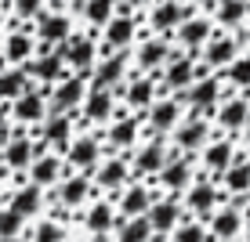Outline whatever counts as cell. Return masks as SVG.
<instances>
[{
    "label": "cell",
    "mask_w": 250,
    "mask_h": 242,
    "mask_svg": "<svg viewBox=\"0 0 250 242\" xmlns=\"http://www.w3.org/2000/svg\"><path fill=\"white\" fill-rule=\"evenodd\" d=\"M44 141L58 149V155H65V149L73 145V119L65 112H51V119L44 123Z\"/></svg>",
    "instance_id": "29"
},
{
    "label": "cell",
    "mask_w": 250,
    "mask_h": 242,
    "mask_svg": "<svg viewBox=\"0 0 250 242\" xmlns=\"http://www.w3.org/2000/svg\"><path fill=\"white\" fill-rule=\"evenodd\" d=\"M210 37H214V19H207V15H192V19H185L174 29V40L188 51V55H200Z\"/></svg>",
    "instance_id": "7"
},
{
    "label": "cell",
    "mask_w": 250,
    "mask_h": 242,
    "mask_svg": "<svg viewBox=\"0 0 250 242\" xmlns=\"http://www.w3.org/2000/svg\"><path fill=\"white\" fill-rule=\"evenodd\" d=\"M87 76L80 73H65L62 80L51 87V112H69V109H80L83 98H87Z\"/></svg>",
    "instance_id": "3"
},
{
    "label": "cell",
    "mask_w": 250,
    "mask_h": 242,
    "mask_svg": "<svg viewBox=\"0 0 250 242\" xmlns=\"http://www.w3.org/2000/svg\"><path fill=\"white\" fill-rule=\"evenodd\" d=\"M214 119H218V127H221L225 134L243 130L247 119H250V101H247V98H232V94H229V98L218 105V116H214Z\"/></svg>",
    "instance_id": "20"
},
{
    "label": "cell",
    "mask_w": 250,
    "mask_h": 242,
    "mask_svg": "<svg viewBox=\"0 0 250 242\" xmlns=\"http://www.w3.org/2000/svg\"><path fill=\"white\" fill-rule=\"evenodd\" d=\"M0 242H22V239H0Z\"/></svg>",
    "instance_id": "48"
},
{
    "label": "cell",
    "mask_w": 250,
    "mask_h": 242,
    "mask_svg": "<svg viewBox=\"0 0 250 242\" xmlns=\"http://www.w3.org/2000/svg\"><path fill=\"white\" fill-rule=\"evenodd\" d=\"M91 188H94L91 174L62 177V181H58V203H62L65 210H73V206H83V203H87V195H91Z\"/></svg>",
    "instance_id": "23"
},
{
    "label": "cell",
    "mask_w": 250,
    "mask_h": 242,
    "mask_svg": "<svg viewBox=\"0 0 250 242\" xmlns=\"http://www.w3.org/2000/svg\"><path fill=\"white\" fill-rule=\"evenodd\" d=\"M182 101L178 98H156L149 109L142 112L145 119H149V130L152 134H174V127L182 123Z\"/></svg>",
    "instance_id": "6"
},
{
    "label": "cell",
    "mask_w": 250,
    "mask_h": 242,
    "mask_svg": "<svg viewBox=\"0 0 250 242\" xmlns=\"http://www.w3.org/2000/svg\"><path fill=\"white\" fill-rule=\"evenodd\" d=\"M221 177H225V188H229V192L247 195V192H250V159H236Z\"/></svg>",
    "instance_id": "38"
},
{
    "label": "cell",
    "mask_w": 250,
    "mask_h": 242,
    "mask_svg": "<svg viewBox=\"0 0 250 242\" xmlns=\"http://www.w3.org/2000/svg\"><path fill=\"white\" fill-rule=\"evenodd\" d=\"M127 80V62H124V51L116 55H102V62L94 65V80L91 87H113V83Z\"/></svg>",
    "instance_id": "28"
},
{
    "label": "cell",
    "mask_w": 250,
    "mask_h": 242,
    "mask_svg": "<svg viewBox=\"0 0 250 242\" xmlns=\"http://www.w3.org/2000/svg\"><path fill=\"white\" fill-rule=\"evenodd\" d=\"M11 4H15V19H19V22H33L40 11H47V7H44L47 0H11Z\"/></svg>",
    "instance_id": "42"
},
{
    "label": "cell",
    "mask_w": 250,
    "mask_h": 242,
    "mask_svg": "<svg viewBox=\"0 0 250 242\" xmlns=\"http://www.w3.org/2000/svg\"><path fill=\"white\" fill-rule=\"evenodd\" d=\"M152 224L149 217H124L113 231V242H152Z\"/></svg>",
    "instance_id": "32"
},
{
    "label": "cell",
    "mask_w": 250,
    "mask_h": 242,
    "mask_svg": "<svg viewBox=\"0 0 250 242\" xmlns=\"http://www.w3.org/2000/svg\"><path fill=\"white\" fill-rule=\"evenodd\" d=\"M192 15H196L192 4H182V0H156L149 22H152V29H156V33H170V29H178L185 19H192Z\"/></svg>",
    "instance_id": "11"
},
{
    "label": "cell",
    "mask_w": 250,
    "mask_h": 242,
    "mask_svg": "<svg viewBox=\"0 0 250 242\" xmlns=\"http://www.w3.org/2000/svg\"><path fill=\"white\" fill-rule=\"evenodd\" d=\"M152 199H156V192H149L145 185H131V188H124V192L116 195V206H120L124 217H145Z\"/></svg>",
    "instance_id": "26"
},
{
    "label": "cell",
    "mask_w": 250,
    "mask_h": 242,
    "mask_svg": "<svg viewBox=\"0 0 250 242\" xmlns=\"http://www.w3.org/2000/svg\"><path fill=\"white\" fill-rule=\"evenodd\" d=\"M170 242H210V228H207L200 217L178 221V228L170 231Z\"/></svg>",
    "instance_id": "36"
},
{
    "label": "cell",
    "mask_w": 250,
    "mask_h": 242,
    "mask_svg": "<svg viewBox=\"0 0 250 242\" xmlns=\"http://www.w3.org/2000/svg\"><path fill=\"white\" fill-rule=\"evenodd\" d=\"M185 203H188V210H192V217H210L214 213V206L221 203V192L214 185H207V181H196V185H188V195H185Z\"/></svg>",
    "instance_id": "25"
},
{
    "label": "cell",
    "mask_w": 250,
    "mask_h": 242,
    "mask_svg": "<svg viewBox=\"0 0 250 242\" xmlns=\"http://www.w3.org/2000/svg\"><path fill=\"white\" fill-rule=\"evenodd\" d=\"M247 15H250V0H218V4H214V22L229 25V29H236L239 22H247Z\"/></svg>",
    "instance_id": "33"
},
{
    "label": "cell",
    "mask_w": 250,
    "mask_h": 242,
    "mask_svg": "<svg viewBox=\"0 0 250 242\" xmlns=\"http://www.w3.org/2000/svg\"><path fill=\"white\" fill-rule=\"evenodd\" d=\"M127 177H131V167H127L124 159H105V163H98L94 174H91L94 188H98V192H109V199H116L120 192H124Z\"/></svg>",
    "instance_id": "9"
},
{
    "label": "cell",
    "mask_w": 250,
    "mask_h": 242,
    "mask_svg": "<svg viewBox=\"0 0 250 242\" xmlns=\"http://www.w3.org/2000/svg\"><path fill=\"white\" fill-rule=\"evenodd\" d=\"M138 40V15H113L102 29V55H116V51H127Z\"/></svg>",
    "instance_id": "2"
},
{
    "label": "cell",
    "mask_w": 250,
    "mask_h": 242,
    "mask_svg": "<svg viewBox=\"0 0 250 242\" xmlns=\"http://www.w3.org/2000/svg\"><path fill=\"white\" fill-rule=\"evenodd\" d=\"M33 83H29V73H25V69H7V73H0V98H19V94H25L29 91Z\"/></svg>",
    "instance_id": "35"
},
{
    "label": "cell",
    "mask_w": 250,
    "mask_h": 242,
    "mask_svg": "<svg viewBox=\"0 0 250 242\" xmlns=\"http://www.w3.org/2000/svg\"><path fill=\"white\" fill-rule=\"evenodd\" d=\"M116 4L120 0H83V19H87V25L105 29V22L116 15Z\"/></svg>",
    "instance_id": "37"
},
{
    "label": "cell",
    "mask_w": 250,
    "mask_h": 242,
    "mask_svg": "<svg viewBox=\"0 0 250 242\" xmlns=\"http://www.w3.org/2000/svg\"><path fill=\"white\" fill-rule=\"evenodd\" d=\"M156 76L152 73H138V76H127L124 83H120V94H124V101L131 105L134 112H145L156 101Z\"/></svg>",
    "instance_id": "5"
},
{
    "label": "cell",
    "mask_w": 250,
    "mask_h": 242,
    "mask_svg": "<svg viewBox=\"0 0 250 242\" xmlns=\"http://www.w3.org/2000/svg\"><path fill=\"white\" fill-rule=\"evenodd\" d=\"M243 224H247L243 213H239L236 206H225V210H218L210 217V235L218 242H229V239H236L239 231H243Z\"/></svg>",
    "instance_id": "31"
},
{
    "label": "cell",
    "mask_w": 250,
    "mask_h": 242,
    "mask_svg": "<svg viewBox=\"0 0 250 242\" xmlns=\"http://www.w3.org/2000/svg\"><path fill=\"white\" fill-rule=\"evenodd\" d=\"M207 137H210V123L192 112L188 119H182V123L174 127V149H182V152H203Z\"/></svg>",
    "instance_id": "10"
},
{
    "label": "cell",
    "mask_w": 250,
    "mask_h": 242,
    "mask_svg": "<svg viewBox=\"0 0 250 242\" xmlns=\"http://www.w3.org/2000/svg\"><path fill=\"white\" fill-rule=\"evenodd\" d=\"M65 239V231H62V224L58 221H40L37 228H33V235H29V242H62Z\"/></svg>",
    "instance_id": "41"
},
{
    "label": "cell",
    "mask_w": 250,
    "mask_h": 242,
    "mask_svg": "<svg viewBox=\"0 0 250 242\" xmlns=\"http://www.w3.org/2000/svg\"><path fill=\"white\" fill-rule=\"evenodd\" d=\"M203 65L207 69H229L232 65V58L239 55V40L236 37H210L203 44Z\"/></svg>",
    "instance_id": "18"
},
{
    "label": "cell",
    "mask_w": 250,
    "mask_h": 242,
    "mask_svg": "<svg viewBox=\"0 0 250 242\" xmlns=\"http://www.w3.org/2000/svg\"><path fill=\"white\" fill-rule=\"evenodd\" d=\"M33 55H37V37H33L29 29H15V33H7V40H4V62L25 65Z\"/></svg>",
    "instance_id": "27"
},
{
    "label": "cell",
    "mask_w": 250,
    "mask_h": 242,
    "mask_svg": "<svg viewBox=\"0 0 250 242\" xmlns=\"http://www.w3.org/2000/svg\"><path fill=\"white\" fill-rule=\"evenodd\" d=\"M124 4H127V11H142V7H149L152 0H124Z\"/></svg>",
    "instance_id": "44"
},
{
    "label": "cell",
    "mask_w": 250,
    "mask_h": 242,
    "mask_svg": "<svg viewBox=\"0 0 250 242\" xmlns=\"http://www.w3.org/2000/svg\"><path fill=\"white\" fill-rule=\"evenodd\" d=\"M167 58H170V44L163 37H149V40H142L134 51V62L142 73H152V69H160V65H167Z\"/></svg>",
    "instance_id": "24"
},
{
    "label": "cell",
    "mask_w": 250,
    "mask_h": 242,
    "mask_svg": "<svg viewBox=\"0 0 250 242\" xmlns=\"http://www.w3.org/2000/svg\"><path fill=\"white\" fill-rule=\"evenodd\" d=\"M116 203L113 199H94L87 206V213H83V228L91 231V235H109V231H116Z\"/></svg>",
    "instance_id": "15"
},
{
    "label": "cell",
    "mask_w": 250,
    "mask_h": 242,
    "mask_svg": "<svg viewBox=\"0 0 250 242\" xmlns=\"http://www.w3.org/2000/svg\"><path fill=\"white\" fill-rule=\"evenodd\" d=\"M167 159H170V149H167V141H163V134H156L149 145L138 149L134 170H138V174H160V170L167 167Z\"/></svg>",
    "instance_id": "17"
},
{
    "label": "cell",
    "mask_w": 250,
    "mask_h": 242,
    "mask_svg": "<svg viewBox=\"0 0 250 242\" xmlns=\"http://www.w3.org/2000/svg\"><path fill=\"white\" fill-rule=\"evenodd\" d=\"M73 4H83V0H73Z\"/></svg>",
    "instance_id": "50"
},
{
    "label": "cell",
    "mask_w": 250,
    "mask_h": 242,
    "mask_svg": "<svg viewBox=\"0 0 250 242\" xmlns=\"http://www.w3.org/2000/svg\"><path fill=\"white\" fill-rule=\"evenodd\" d=\"M192 4H200V7H214L218 0H192Z\"/></svg>",
    "instance_id": "46"
},
{
    "label": "cell",
    "mask_w": 250,
    "mask_h": 242,
    "mask_svg": "<svg viewBox=\"0 0 250 242\" xmlns=\"http://www.w3.org/2000/svg\"><path fill=\"white\" fill-rule=\"evenodd\" d=\"M243 235H247V242H250V210H247V224H243Z\"/></svg>",
    "instance_id": "45"
},
{
    "label": "cell",
    "mask_w": 250,
    "mask_h": 242,
    "mask_svg": "<svg viewBox=\"0 0 250 242\" xmlns=\"http://www.w3.org/2000/svg\"><path fill=\"white\" fill-rule=\"evenodd\" d=\"M44 112H47V94H44V87H29L25 94H19L15 105H11V116L19 119V123H29V127L44 123Z\"/></svg>",
    "instance_id": "12"
},
{
    "label": "cell",
    "mask_w": 250,
    "mask_h": 242,
    "mask_svg": "<svg viewBox=\"0 0 250 242\" xmlns=\"http://www.w3.org/2000/svg\"><path fill=\"white\" fill-rule=\"evenodd\" d=\"M80 116H83V123H105V119H113L116 116L113 91L109 87H91L87 98H83V105H80Z\"/></svg>",
    "instance_id": "13"
},
{
    "label": "cell",
    "mask_w": 250,
    "mask_h": 242,
    "mask_svg": "<svg viewBox=\"0 0 250 242\" xmlns=\"http://www.w3.org/2000/svg\"><path fill=\"white\" fill-rule=\"evenodd\" d=\"M33 29H37V40L40 44H62V40L73 37V19H69L65 11H40L37 19H33Z\"/></svg>",
    "instance_id": "4"
},
{
    "label": "cell",
    "mask_w": 250,
    "mask_h": 242,
    "mask_svg": "<svg viewBox=\"0 0 250 242\" xmlns=\"http://www.w3.org/2000/svg\"><path fill=\"white\" fill-rule=\"evenodd\" d=\"M55 51L65 58V65L80 76H94V62H98V44L87 37V33H73L69 40L55 44Z\"/></svg>",
    "instance_id": "1"
},
{
    "label": "cell",
    "mask_w": 250,
    "mask_h": 242,
    "mask_svg": "<svg viewBox=\"0 0 250 242\" xmlns=\"http://www.w3.org/2000/svg\"><path fill=\"white\" fill-rule=\"evenodd\" d=\"M22 228H25V217L19 210H0V239H19L22 235Z\"/></svg>",
    "instance_id": "40"
},
{
    "label": "cell",
    "mask_w": 250,
    "mask_h": 242,
    "mask_svg": "<svg viewBox=\"0 0 250 242\" xmlns=\"http://www.w3.org/2000/svg\"><path fill=\"white\" fill-rule=\"evenodd\" d=\"M98 159H102L98 137H73V145L65 149V163H69V167H76L80 174H94Z\"/></svg>",
    "instance_id": "14"
},
{
    "label": "cell",
    "mask_w": 250,
    "mask_h": 242,
    "mask_svg": "<svg viewBox=\"0 0 250 242\" xmlns=\"http://www.w3.org/2000/svg\"><path fill=\"white\" fill-rule=\"evenodd\" d=\"M232 163H236V141L232 137H214L203 145V167L210 174H225Z\"/></svg>",
    "instance_id": "19"
},
{
    "label": "cell",
    "mask_w": 250,
    "mask_h": 242,
    "mask_svg": "<svg viewBox=\"0 0 250 242\" xmlns=\"http://www.w3.org/2000/svg\"><path fill=\"white\" fill-rule=\"evenodd\" d=\"M225 80L232 87H250V55H236L232 65L225 69Z\"/></svg>",
    "instance_id": "39"
},
{
    "label": "cell",
    "mask_w": 250,
    "mask_h": 242,
    "mask_svg": "<svg viewBox=\"0 0 250 242\" xmlns=\"http://www.w3.org/2000/svg\"><path fill=\"white\" fill-rule=\"evenodd\" d=\"M160 185L167 188L174 199L182 195V192H188V185H192V163H188V159H174V155H170L167 167L160 170Z\"/></svg>",
    "instance_id": "22"
},
{
    "label": "cell",
    "mask_w": 250,
    "mask_h": 242,
    "mask_svg": "<svg viewBox=\"0 0 250 242\" xmlns=\"http://www.w3.org/2000/svg\"><path fill=\"white\" fill-rule=\"evenodd\" d=\"M196 83V55H178L170 51L167 58V69H163V87L167 91H188Z\"/></svg>",
    "instance_id": "8"
},
{
    "label": "cell",
    "mask_w": 250,
    "mask_h": 242,
    "mask_svg": "<svg viewBox=\"0 0 250 242\" xmlns=\"http://www.w3.org/2000/svg\"><path fill=\"white\" fill-rule=\"evenodd\" d=\"M243 137H247V141H250V119H247V127H243Z\"/></svg>",
    "instance_id": "47"
},
{
    "label": "cell",
    "mask_w": 250,
    "mask_h": 242,
    "mask_svg": "<svg viewBox=\"0 0 250 242\" xmlns=\"http://www.w3.org/2000/svg\"><path fill=\"white\" fill-rule=\"evenodd\" d=\"M7 112L11 109H0V141L7 145V137H11V130H7Z\"/></svg>",
    "instance_id": "43"
},
{
    "label": "cell",
    "mask_w": 250,
    "mask_h": 242,
    "mask_svg": "<svg viewBox=\"0 0 250 242\" xmlns=\"http://www.w3.org/2000/svg\"><path fill=\"white\" fill-rule=\"evenodd\" d=\"M0 29H4V19H0Z\"/></svg>",
    "instance_id": "49"
},
{
    "label": "cell",
    "mask_w": 250,
    "mask_h": 242,
    "mask_svg": "<svg viewBox=\"0 0 250 242\" xmlns=\"http://www.w3.org/2000/svg\"><path fill=\"white\" fill-rule=\"evenodd\" d=\"M149 224H152V231L156 235H170V231L178 228V221H182V206H178V199L170 195V199H152V206H149Z\"/></svg>",
    "instance_id": "16"
},
{
    "label": "cell",
    "mask_w": 250,
    "mask_h": 242,
    "mask_svg": "<svg viewBox=\"0 0 250 242\" xmlns=\"http://www.w3.org/2000/svg\"><path fill=\"white\" fill-rule=\"evenodd\" d=\"M138 127H142V112L138 116H113V127H109V145H113L116 152L131 149V145L138 141Z\"/></svg>",
    "instance_id": "30"
},
{
    "label": "cell",
    "mask_w": 250,
    "mask_h": 242,
    "mask_svg": "<svg viewBox=\"0 0 250 242\" xmlns=\"http://www.w3.org/2000/svg\"><path fill=\"white\" fill-rule=\"evenodd\" d=\"M40 206H44V188H37V185L19 188V192L11 195V210H19L22 217H33V213H40Z\"/></svg>",
    "instance_id": "34"
},
{
    "label": "cell",
    "mask_w": 250,
    "mask_h": 242,
    "mask_svg": "<svg viewBox=\"0 0 250 242\" xmlns=\"http://www.w3.org/2000/svg\"><path fill=\"white\" fill-rule=\"evenodd\" d=\"M247 44H250V33H247Z\"/></svg>",
    "instance_id": "51"
},
{
    "label": "cell",
    "mask_w": 250,
    "mask_h": 242,
    "mask_svg": "<svg viewBox=\"0 0 250 242\" xmlns=\"http://www.w3.org/2000/svg\"><path fill=\"white\" fill-rule=\"evenodd\" d=\"M62 181V155L58 152H40L37 159L29 163V185H37V188H51V185H58Z\"/></svg>",
    "instance_id": "21"
}]
</instances>
